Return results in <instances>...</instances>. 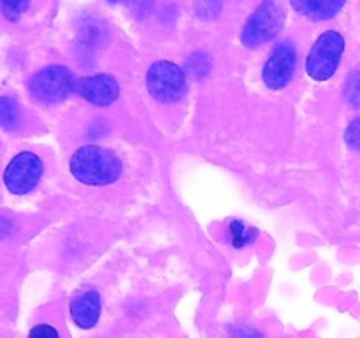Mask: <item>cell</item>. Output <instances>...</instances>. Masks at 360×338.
<instances>
[{"instance_id":"cell-2","label":"cell","mask_w":360,"mask_h":338,"mask_svg":"<svg viewBox=\"0 0 360 338\" xmlns=\"http://www.w3.org/2000/svg\"><path fill=\"white\" fill-rule=\"evenodd\" d=\"M76 77L67 67L48 65L28 80V94L41 104H56L74 92Z\"/></svg>"},{"instance_id":"cell-8","label":"cell","mask_w":360,"mask_h":338,"mask_svg":"<svg viewBox=\"0 0 360 338\" xmlns=\"http://www.w3.org/2000/svg\"><path fill=\"white\" fill-rule=\"evenodd\" d=\"M74 92L95 106H111L120 95V84L109 74H94V76L77 77L74 83Z\"/></svg>"},{"instance_id":"cell-12","label":"cell","mask_w":360,"mask_h":338,"mask_svg":"<svg viewBox=\"0 0 360 338\" xmlns=\"http://www.w3.org/2000/svg\"><path fill=\"white\" fill-rule=\"evenodd\" d=\"M21 122V109L13 97H0V127L6 130L18 129Z\"/></svg>"},{"instance_id":"cell-1","label":"cell","mask_w":360,"mask_h":338,"mask_svg":"<svg viewBox=\"0 0 360 338\" xmlns=\"http://www.w3.org/2000/svg\"><path fill=\"white\" fill-rule=\"evenodd\" d=\"M122 161L115 151L97 144L81 146L70 158V173L84 185H111L122 175Z\"/></svg>"},{"instance_id":"cell-5","label":"cell","mask_w":360,"mask_h":338,"mask_svg":"<svg viewBox=\"0 0 360 338\" xmlns=\"http://www.w3.org/2000/svg\"><path fill=\"white\" fill-rule=\"evenodd\" d=\"M283 23V13L274 0H262L243 28L241 41L248 48H259L274 39Z\"/></svg>"},{"instance_id":"cell-10","label":"cell","mask_w":360,"mask_h":338,"mask_svg":"<svg viewBox=\"0 0 360 338\" xmlns=\"http://www.w3.org/2000/svg\"><path fill=\"white\" fill-rule=\"evenodd\" d=\"M345 2L347 0H290L292 7L311 21L333 20L343 9Z\"/></svg>"},{"instance_id":"cell-15","label":"cell","mask_w":360,"mask_h":338,"mask_svg":"<svg viewBox=\"0 0 360 338\" xmlns=\"http://www.w3.org/2000/svg\"><path fill=\"white\" fill-rule=\"evenodd\" d=\"M231 232H232V245L241 249V246L248 245V243L253 242V238L257 236L255 229L246 227L245 222L234 220L231 224Z\"/></svg>"},{"instance_id":"cell-9","label":"cell","mask_w":360,"mask_h":338,"mask_svg":"<svg viewBox=\"0 0 360 338\" xmlns=\"http://www.w3.org/2000/svg\"><path fill=\"white\" fill-rule=\"evenodd\" d=\"M70 317L83 330H91L101 319V296L97 291H86L70 301Z\"/></svg>"},{"instance_id":"cell-11","label":"cell","mask_w":360,"mask_h":338,"mask_svg":"<svg viewBox=\"0 0 360 338\" xmlns=\"http://www.w3.org/2000/svg\"><path fill=\"white\" fill-rule=\"evenodd\" d=\"M35 0H0V18L7 25H21L32 14Z\"/></svg>"},{"instance_id":"cell-13","label":"cell","mask_w":360,"mask_h":338,"mask_svg":"<svg viewBox=\"0 0 360 338\" xmlns=\"http://www.w3.org/2000/svg\"><path fill=\"white\" fill-rule=\"evenodd\" d=\"M211 70V60L206 53H193L188 56L185 65V73L190 74L193 80H200Z\"/></svg>"},{"instance_id":"cell-6","label":"cell","mask_w":360,"mask_h":338,"mask_svg":"<svg viewBox=\"0 0 360 338\" xmlns=\"http://www.w3.org/2000/svg\"><path fill=\"white\" fill-rule=\"evenodd\" d=\"M42 173H44V164L39 155H35L34 151H20L7 164L4 171V183L11 194L25 196L37 187Z\"/></svg>"},{"instance_id":"cell-4","label":"cell","mask_w":360,"mask_h":338,"mask_svg":"<svg viewBox=\"0 0 360 338\" xmlns=\"http://www.w3.org/2000/svg\"><path fill=\"white\" fill-rule=\"evenodd\" d=\"M148 92L153 99L164 104L178 102L186 92L185 70L176 63L160 60L150 67L146 74Z\"/></svg>"},{"instance_id":"cell-19","label":"cell","mask_w":360,"mask_h":338,"mask_svg":"<svg viewBox=\"0 0 360 338\" xmlns=\"http://www.w3.org/2000/svg\"><path fill=\"white\" fill-rule=\"evenodd\" d=\"M108 2H111V4H118V2H125V0H108Z\"/></svg>"},{"instance_id":"cell-16","label":"cell","mask_w":360,"mask_h":338,"mask_svg":"<svg viewBox=\"0 0 360 338\" xmlns=\"http://www.w3.org/2000/svg\"><path fill=\"white\" fill-rule=\"evenodd\" d=\"M345 141H347V144L352 150L360 151V116L355 118L354 122H350V125L347 127V130H345Z\"/></svg>"},{"instance_id":"cell-17","label":"cell","mask_w":360,"mask_h":338,"mask_svg":"<svg viewBox=\"0 0 360 338\" xmlns=\"http://www.w3.org/2000/svg\"><path fill=\"white\" fill-rule=\"evenodd\" d=\"M28 338H60V333L55 326L42 323L32 327Z\"/></svg>"},{"instance_id":"cell-7","label":"cell","mask_w":360,"mask_h":338,"mask_svg":"<svg viewBox=\"0 0 360 338\" xmlns=\"http://www.w3.org/2000/svg\"><path fill=\"white\" fill-rule=\"evenodd\" d=\"M297 69V51L288 41L274 46L273 53L266 60L262 69V81L271 90H281L294 77Z\"/></svg>"},{"instance_id":"cell-18","label":"cell","mask_w":360,"mask_h":338,"mask_svg":"<svg viewBox=\"0 0 360 338\" xmlns=\"http://www.w3.org/2000/svg\"><path fill=\"white\" fill-rule=\"evenodd\" d=\"M229 334H231V338H264L259 331H255L253 327L243 326V324H236V326L229 327Z\"/></svg>"},{"instance_id":"cell-3","label":"cell","mask_w":360,"mask_h":338,"mask_svg":"<svg viewBox=\"0 0 360 338\" xmlns=\"http://www.w3.org/2000/svg\"><path fill=\"white\" fill-rule=\"evenodd\" d=\"M345 53V39L340 32L327 30L316 39L306 58V73L315 81H327L336 74Z\"/></svg>"},{"instance_id":"cell-14","label":"cell","mask_w":360,"mask_h":338,"mask_svg":"<svg viewBox=\"0 0 360 338\" xmlns=\"http://www.w3.org/2000/svg\"><path fill=\"white\" fill-rule=\"evenodd\" d=\"M345 99L352 108H360V65L348 74L347 84H345Z\"/></svg>"}]
</instances>
